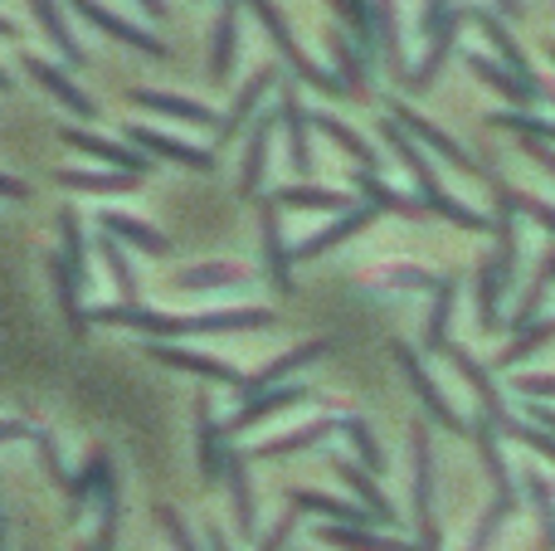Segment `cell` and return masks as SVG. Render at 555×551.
<instances>
[{
    "instance_id": "1",
    "label": "cell",
    "mask_w": 555,
    "mask_h": 551,
    "mask_svg": "<svg viewBox=\"0 0 555 551\" xmlns=\"http://www.w3.org/2000/svg\"><path fill=\"white\" fill-rule=\"evenodd\" d=\"M68 5H74L78 15L88 20V25H98V29H103V35H113L117 44L137 49V54H146V59H171V49H166L156 35H146V29L127 25L122 15H113V10H107V5H98V0H68Z\"/></svg>"
},
{
    "instance_id": "2",
    "label": "cell",
    "mask_w": 555,
    "mask_h": 551,
    "mask_svg": "<svg viewBox=\"0 0 555 551\" xmlns=\"http://www.w3.org/2000/svg\"><path fill=\"white\" fill-rule=\"evenodd\" d=\"M59 137H64L68 146H78V152H88V156H98V162L127 171V176L152 171V156H146V152H137V146H122V142H107V137H93L88 127H64Z\"/></svg>"
},
{
    "instance_id": "3",
    "label": "cell",
    "mask_w": 555,
    "mask_h": 551,
    "mask_svg": "<svg viewBox=\"0 0 555 551\" xmlns=\"http://www.w3.org/2000/svg\"><path fill=\"white\" fill-rule=\"evenodd\" d=\"M127 137H132V146L146 152V156H166V162H181V166H191V171H215V152H205V146H185V142H176V137L156 132V127L132 123Z\"/></svg>"
},
{
    "instance_id": "4",
    "label": "cell",
    "mask_w": 555,
    "mask_h": 551,
    "mask_svg": "<svg viewBox=\"0 0 555 551\" xmlns=\"http://www.w3.org/2000/svg\"><path fill=\"white\" fill-rule=\"evenodd\" d=\"M146 357L162 361V367H176V371H191V376H205V381H224V386H240L244 390V376L234 367L215 357H201V351H185V347H171V342H146Z\"/></svg>"
},
{
    "instance_id": "5",
    "label": "cell",
    "mask_w": 555,
    "mask_h": 551,
    "mask_svg": "<svg viewBox=\"0 0 555 551\" xmlns=\"http://www.w3.org/2000/svg\"><path fill=\"white\" fill-rule=\"evenodd\" d=\"M195 459H201L205 484H215L224 474V430L215 425L210 396H195Z\"/></svg>"
},
{
    "instance_id": "6",
    "label": "cell",
    "mask_w": 555,
    "mask_h": 551,
    "mask_svg": "<svg viewBox=\"0 0 555 551\" xmlns=\"http://www.w3.org/2000/svg\"><path fill=\"white\" fill-rule=\"evenodd\" d=\"M20 64H25V74L35 78V84H44L49 93L59 98V103L74 107V117H83V123H88V117H98V103H93V98H88L83 88H74V78H64L54 64H44L39 54H20Z\"/></svg>"
},
{
    "instance_id": "7",
    "label": "cell",
    "mask_w": 555,
    "mask_h": 551,
    "mask_svg": "<svg viewBox=\"0 0 555 551\" xmlns=\"http://www.w3.org/2000/svg\"><path fill=\"white\" fill-rule=\"evenodd\" d=\"M137 107H146V113H166V117H181V123H195V127H220V117H215L210 103H195V98H176V93H156V88H132Z\"/></svg>"
},
{
    "instance_id": "8",
    "label": "cell",
    "mask_w": 555,
    "mask_h": 551,
    "mask_svg": "<svg viewBox=\"0 0 555 551\" xmlns=\"http://www.w3.org/2000/svg\"><path fill=\"white\" fill-rule=\"evenodd\" d=\"M244 5H249L254 15L263 20V29H269V35H273V44L283 49V54L297 64V74H302V78H312L317 88H326V93H332L336 84H332V78H322V74H317V68L307 64V54H297V44H293V35H287V25H283V15H278V5H273V0H244Z\"/></svg>"
},
{
    "instance_id": "9",
    "label": "cell",
    "mask_w": 555,
    "mask_h": 551,
    "mask_svg": "<svg viewBox=\"0 0 555 551\" xmlns=\"http://www.w3.org/2000/svg\"><path fill=\"white\" fill-rule=\"evenodd\" d=\"M49 279H54V293H59V308H64V322L74 337H83L88 332V308H83V289H78L74 269L64 264V254H54L49 259Z\"/></svg>"
},
{
    "instance_id": "10",
    "label": "cell",
    "mask_w": 555,
    "mask_h": 551,
    "mask_svg": "<svg viewBox=\"0 0 555 551\" xmlns=\"http://www.w3.org/2000/svg\"><path fill=\"white\" fill-rule=\"evenodd\" d=\"M103 234H113V240H127V244H137V249H146V254H171V240L166 234H156L152 225H142V220H132V215H117V210H103Z\"/></svg>"
},
{
    "instance_id": "11",
    "label": "cell",
    "mask_w": 555,
    "mask_h": 551,
    "mask_svg": "<svg viewBox=\"0 0 555 551\" xmlns=\"http://www.w3.org/2000/svg\"><path fill=\"white\" fill-rule=\"evenodd\" d=\"M240 5H244V0H224L220 25H215V54H210V74L215 78H230V68H234V44H240Z\"/></svg>"
},
{
    "instance_id": "12",
    "label": "cell",
    "mask_w": 555,
    "mask_h": 551,
    "mask_svg": "<svg viewBox=\"0 0 555 551\" xmlns=\"http://www.w3.org/2000/svg\"><path fill=\"white\" fill-rule=\"evenodd\" d=\"M59 185H64V191L122 195V191H137V185H142V176H127V171H59Z\"/></svg>"
},
{
    "instance_id": "13",
    "label": "cell",
    "mask_w": 555,
    "mask_h": 551,
    "mask_svg": "<svg viewBox=\"0 0 555 551\" xmlns=\"http://www.w3.org/2000/svg\"><path fill=\"white\" fill-rule=\"evenodd\" d=\"M224 478H230V498H234V523L244 537H254V494H249V474H244V454L224 449Z\"/></svg>"
},
{
    "instance_id": "14",
    "label": "cell",
    "mask_w": 555,
    "mask_h": 551,
    "mask_svg": "<svg viewBox=\"0 0 555 551\" xmlns=\"http://www.w3.org/2000/svg\"><path fill=\"white\" fill-rule=\"evenodd\" d=\"M107 469H113V459H107V449H93V454H88V464H83V474L74 478V484H68V517H83V508H88V498L98 494V484H103V474Z\"/></svg>"
},
{
    "instance_id": "15",
    "label": "cell",
    "mask_w": 555,
    "mask_h": 551,
    "mask_svg": "<svg viewBox=\"0 0 555 551\" xmlns=\"http://www.w3.org/2000/svg\"><path fill=\"white\" fill-rule=\"evenodd\" d=\"M29 10H35V15H39V25H44V35L49 39H54V49H59V54H64L68 59V64H83V44H78V39L74 35H68V25H64V15H59V5H54V0H29Z\"/></svg>"
},
{
    "instance_id": "16",
    "label": "cell",
    "mask_w": 555,
    "mask_h": 551,
    "mask_svg": "<svg viewBox=\"0 0 555 551\" xmlns=\"http://www.w3.org/2000/svg\"><path fill=\"white\" fill-rule=\"evenodd\" d=\"M269 84H273V68H259V74H254L249 84L240 88V98H234V107L220 117V142H230V137L240 132V127H244V117H249L254 107H259V98H263V88H269Z\"/></svg>"
},
{
    "instance_id": "17",
    "label": "cell",
    "mask_w": 555,
    "mask_h": 551,
    "mask_svg": "<svg viewBox=\"0 0 555 551\" xmlns=\"http://www.w3.org/2000/svg\"><path fill=\"white\" fill-rule=\"evenodd\" d=\"M224 283H244L240 264H201V269L176 273V289H185V293H210V289H224Z\"/></svg>"
},
{
    "instance_id": "18",
    "label": "cell",
    "mask_w": 555,
    "mask_h": 551,
    "mask_svg": "<svg viewBox=\"0 0 555 551\" xmlns=\"http://www.w3.org/2000/svg\"><path fill=\"white\" fill-rule=\"evenodd\" d=\"M117 547V469H107L98 484V542L93 551H113Z\"/></svg>"
},
{
    "instance_id": "19",
    "label": "cell",
    "mask_w": 555,
    "mask_h": 551,
    "mask_svg": "<svg viewBox=\"0 0 555 551\" xmlns=\"http://www.w3.org/2000/svg\"><path fill=\"white\" fill-rule=\"evenodd\" d=\"M98 254H103L107 273H113V279H117V293H122V303H127V308H137V273H132V264H127L122 240H113V234H103V240H98Z\"/></svg>"
},
{
    "instance_id": "20",
    "label": "cell",
    "mask_w": 555,
    "mask_h": 551,
    "mask_svg": "<svg viewBox=\"0 0 555 551\" xmlns=\"http://www.w3.org/2000/svg\"><path fill=\"white\" fill-rule=\"evenodd\" d=\"M293 400H302V390L297 386H287V390H269V396H249V406L240 410V415L224 425V435H240V430H249L254 420H263V415H273V410H283V406H293Z\"/></svg>"
},
{
    "instance_id": "21",
    "label": "cell",
    "mask_w": 555,
    "mask_h": 551,
    "mask_svg": "<svg viewBox=\"0 0 555 551\" xmlns=\"http://www.w3.org/2000/svg\"><path fill=\"white\" fill-rule=\"evenodd\" d=\"M269 132H273V117H259L249 137V152H244V176H240V191L254 195L263 181V156H269Z\"/></svg>"
},
{
    "instance_id": "22",
    "label": "cell",
    "mask_w": 555,
    "mask_h": 551,
    "mask_svg": "<svg viewBox=\"0 0 555 551\" xmlns=\"http://www.w3.org/2000/svg\"><path fill=\"white\" fill-rule=\"evenodd\" d=\"M263 259H269V273L278 289H293V273H287V249H283V234H278V210L263 205Z\"/></svg>"
},
{
    "instance_id": "23",
    "label": "cell",
    "mask_w": 555,
    "mask_h": 551,
    "mask_svg": "<svg viewBox=\"0 0 555 551\" xmlns=\"http://www.w3.org/2000/svg\"><path fill=\"white\" fill-rule=\"evenodd\" d=\"M59 234H64V264L74 269L78 289L88 283V249H83V230H78V215L74 210H59Z\"/></svg>"
},
{
    "instance_id": "24",
    "label": "cell",
    "mask_w": 555,
    "mask_h": 551,
    "mask_svg": "<svg viewBox=\"0 0 555 551\" xmlns=\"http://www.w3.org/2000/svg\"><path fill=\"white\" fill-rule=\"evenodd\" d=\"M283 127H287V146H293V166L297 171H307V162H312V152H307V117H302V107H297V98L293 93H283Z\"/></svg>"
},
{
    "instance_id": "25",
    "label": "cell",
    "mask_w": 555,
    "mask_h": 551,
    "mask_svg": "<svg viewBox=\"0 0 555 551\" xmlns=\"http://www.w3.org/2000/svg\"><path fill=\"white\" fill-rule=\"evenodd\" d=\"M312 357H322V342H307V347H297V351H287L283 361H273L269 371H259V376L254 381H244V396H259L263 386H269V381H278V376H287V371L293 367H302V361H312Z\"/></svg>"
},
{
    "instance_id": "26",
    "label": "cell",
    "mask_w": 555,
    "mask_h": 551,
    "mask_svg": "<svg viewBox=\"0 0 555 551\" xmlns=\"http://www.w3.org/2000/svg\"><path fill=\"white\" fill-rule=\"evenodd\" d=\"M326 435V425H307V430H297V435H287V439H273V445H259L254 454L259 459H269V454H293V449H302V445H312V439H322Z\"/></svg>"
},
{
    "instance_id": "27",
    "label": "cell",
    "mask_w": 555,
    "mask_h": 551,
    "mask_svg": "<svg viewBox=\"0 0 555 551\" xmlns=\"http://www.w3.org/2000/svg\"><path fill=\"white\" fill-rule=\"evenodd\" d=\"M156 517H162V527H166V537H171L176 551H201V547H195V537H191V527L181 523V513H176V508H162Z\"/></svg>"
},
{
    "instance_id": "28",
    "label": "cell",
    "mask_w": 555,
    "mask_h": 551,
    "mask_svg": "<svg viewBox=\"0 0 555 551\" xmlns=\"http://www.w3.org/2000/svg\"><path fill=\"white\" fill-rule=\"evenodd\" d=\"M278 201L283 205H312V210H332L336 195L332 191H312V185H307V191L302 185H293V191H278Z\"/></svg>"
},
{
    "instance_id": "29",
    "label": "cell",
    "mask_w": 555,
    "mask_h": 551,
    "mask_svg": "<svg viewBox=\"0 0 555 551\" xmlns=\"http://www.w3.org/2000/svg\"><path fill=\"white\" fill-rule=\"evenodd\" d=\"M35 445H39V454H44V469H49V478H54V484H74V478H68L64 474V459H59V445H54V439H49L44 435V430H35Z\"/></svg>"
},
{
    "instance_id": "30",
    "label": "cell",
    "mask_w": 555,
    "mask_h": 551,
    "mask_svg": "<svg viewBox=\"0 0 555 551\" xmlns=\"http://www.w3.org/2000/svg\"><path fill=\"white\" fill-rule=\"evenodd\" d=\"M0 195H5V201H25L29 185H25V181H15V176H0Z\"/></svg>"
},
{
    "instance_id": "31",
    "label": "cell",
    "mask_w": 555,
    "mask_h": 551,
    "mask_svg": "<svg viewBox=\"0 0 555 551\" xmlns=\"http://www.w3.org/2000/svg\"><path fill=\"white\" fill-rule=\"evenodd\" d=\"M25 435H29L25 420H0V445H5V439H25Z\"/></svg>"
},
{
    "instance_id": "32",
    "label": "cell",
    "mask_w": 555,
    "mask_h": 551,
    "mask_svg": "<svg viewBox=\"0 0 555 551\" xmlns=\"http://www.w3.org/2000/svg\"><path fill=\"white\" fill-rule=\"evenodd\" d=\"M287 533H293V517H283V523H278V527H273V537H269V542H263L259 551H278V547H283V542H287Z\"/></svg>"
},
{
    "instance_id": "33",
    "label": "cell",
    "mask_w": 555,
    "mask_h": 551,
    "mask_svg": "<svg viewBox=\"0 0 555 551\" xmlns=\"http://www.w3.org/2000/svg\"><path fill=\"white\" fill-rule=\"evenodd\" d=\"M137 5H142L146 15H166V0H137Z\"/></svg>"
},
{
    "instance_id": "34",
    "label": "cell",
    "mask_w": 555,
    "mask_h": 551,
    "mask_svg": "<svg viewBox=\"0 0 555 551\" xmlns=\"http://www.w3.org/2000/svg\"><path fill=\"white\" fill-rule=\"evenodd\" d=\"M210 551H230V547H224V533H220V527H210Z\"/></svg>"
},
{
    "instance_id": "35",
    "label": "cell",
    "mask_w": 555,
    "mask_h": 551,
    "mask_svg": "<svg viewBox=\"0 0 555 551\" xmlns=\"http://www.w3.org/2000/svg\"><path fill=\"white\" fill-rule=\"evenodd\" d=\"M0 39H15V25H10L5 15H0Z\"/></svg>"
},
{
    "instance_id": "36",
    "label": "cell",
    "mask_w": 555,
    "mask_h": 551,
    "mask_svg": "<svg viewBox=\"0 0 555 551\" xmlns=\"http://www.w3.org/2000/svg\"><path fill=\"white\" fill-rule=\"evenodd\" d=\"M0 93H10V74H5V68H0Z\"/></svg>"
},
{
    "instance_id": "37",
    "label": "cell",
    "mask_w": 555,
    "mask_h": 551,
    "mask_svg": "<svg viewBox=\"0 0 555 551\" xmlns=\"http://www.w3.org/2000/svg\"><path fill=\"white\" fill-rule=\"evenodd\" d=\"M0 542H5V527H0Z\"/></svg>"
},
{
    "instance_id": "38",
    "label": "cell",
    "mask_w": 555,
    "mask_h": 551,
    "mask_svg": "<svg viewBox=\"0 0 555 551\" xmlns=\"http://www.w3.org/2000/svg\"><path fill=\"white\" fill-rule=\"evenodd\" d=\"M88 551H93V547H88Z\"/></svg>"
}]
</instances>
